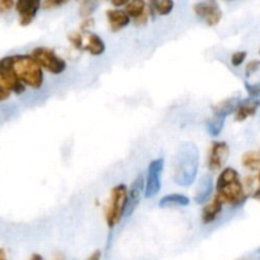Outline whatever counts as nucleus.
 Returning <instances> with one entry per match:
<instances>
[{"label":"nucleus","mask_w":260,"mask_h":260,"mask_svg":"<svg viewBox=\"0 0 260 260\" xmlns=\"http://www.w3.org/2000/svg\"><path fill=\"white\" fill-rule=\"evenodd\" d=\"M200 169V150L192 141L178 147L173 159V180L180 187H189L197 179Z\"/></svg>","instance_id":"obj_1"},{"label":"nucleus","mask_w":260,"mask_h":260,"mask_svg":"<svg viewBox=\"0 0 260 260\" xmlns=\"http://www.w3.org/2000/svg\"><path fill=\"white\" fill-rule=\"evenodd\" d=\"M0 69L12 71L25 88L40 89L43 85V70L30 55L7 56L0 60Z\"/></svg>","instance_id":"obj_2"},{"label":"nucleus","mask_w":260,"mask_h":260,"mask_svg":"<svg viewBox=\"0 0 260 260\" xmlns=\"http://www.w3.org/2000/svg\"><path fill=\"white\" fill-rule=\"evenodd\" d=\"M127 194L128 188L124 184H117L112 188L108 205L106 207V222L109 229H114L122 218L124 217V211L127 206Z\"/></svg>","instance_id":"obj_3"},{"label":"nucleus","mask_w":260,"mask_h":260,"mask_svg":"<svg viewBox=\"0 0 260 260\" xmlns=\"http://www.w3.org/2000/svg\"><path fill=\"white\" fill-rule=\"evenodd\" d=\"M30 56L35 58L42 70H46L52 75H61L68 68L66 61L60 57L52 48L36 47L30 52Z\"/></svg>","instance_id":"obj_4"},{"label":"nucleus","mask_w":260,"mask_h":260,"mask_svg":"<svg viewBox=\"0 0 260 260\" xmlns=\"http://www.w3.org/2000/svg\"><path fill=\"white\" fill-rule=\"evenodd\" d=\"M164 165L165 161L162 157H157L149 164L144 192V196L146 198H154L161 189V174L164 170Z\"/></svg>","instance_id":"obj_5"},{"label":"nucleus","mask_w":260,"mask_h":260,"mask_svg":"<svg viewBox=\"0 0 260 260\" xmlns=\"http://www.w3.org/2000/svg\"><path fill=\"white\" fill-rule=\"evenodd\" d=\"M216 197L222 202V205L238 207V206H241L245 203L249 196L244 190L243 183L240 180H238V182H234L231 184L225 185V187L217 189Z\"/></svg>","instance_id":"obj_6"},{"label":"nucleus","mask_w":260,"mask_h":260,"mask_svg":"<svg viewBox=\"0 0 260 260\" xmlns=\"http://www.w3.org/2000/svg\"><path fill=\"white\" fill-rule=\"evenodd\" d=\"M193 12L208 27H215L222 19V10L217 2H200L193 5Z\"/></svg>","instance_id":"obj_7"},{"label":"nucleus","mask_w":260,"mask_h":260,"mask_svg":"<svg viewBox=\"0 0 260 260\" xmlns=\"http://www.w3.org/2000/svg\"><path fill=\"white\" fill-rule=\"evenodd\" d=\"M123 10L127 13L131 22H134L135 25H145L151 18L152 12L150 9L149 3L144 0H131L127 2L123 7Z\"/></svg>","instance_id":"obj_8"},{"label":"nucleus","mask_w":260,"mask_h":260,"mask_svg":"<svg viewBox=\"0 0 260 260\" xmlns=\"http://www.w3.org/2000/svg\"><path fill=\"white\" fill-rule=\"evenodd\" d=\"M230 156V146L225 141H215L208 152V169L211 172H218L223 168Z\"/></svg>","instance_id":"obj_9"},{"label":"nucleus","mask_w":260,"mask_h":260,"mask_svg":"<svg viewBox=\"0 0 260 260\" xmlns=\"http://www.w3.org/2000/svg\"><path fill=\"white\" fill-rule=\"evenodd\" d=\"M14 9L19 14V24L22 27L32 24L41 9V2L38 0H19L15 3Z\"/></svg>","instance_id":"obj_10"},{"label":"nucleus","mask_w":260,"mask_h":260,"mask_svg":"<svg viewBox=\"0 0 260 260\" xmlns=\"http://www.w3.org/2000/svg\"><path fill=\"white\" fill-rule=\"evenodd\" d=\"M144 192H145V178L142 177L141 174H139L136 178H135L134 182L131 183V187H129L128 189L124 217H129V216L135 212L137 206L140 205V201H141V197L142 194H144Z\"/></svg>","instance_id":"obj_11"},{"label":"nucleus","mask_w":260,"mask_h":260,"mask_svg":"<svg viewBox=\"0 0 260 260\" xmlns=\"http://www.w3.org/2000/svg\"><path fill=\"white\" fill-rule=\"evenodd\" d=\"M107 22H108L109 28H111L112 32H119V30L124 29L127 25L131 23V19L127 15V13L123 9H119V8H111V9H107L106 12Z\"/></svg>","instance_id":"obj_12"},{"label":"nucleus","mask_w":260,"mask_h":260,"mask_svg":"<svg viewBox=\"0 0 260 260\" xmlns=\"http://www.w3.org/2000/svg\"><path fill=\"white\" fill-rule=\"evenodd\" d=\"M260 107V101L258 98H248L243 99L239 103L238 108L235 111V121L243 122L248 119L249 117L254 116Z\"/></svg>","instance_id":"obj_13"},{"label":"nucleus","mask_w":260,"mask_h":260,"mask_svg":"<svg viewBox=\"0 0 260 260\" xmlns=\"http://www.w3.org/2000/svg\"><path fill=\"white\" fill-rule=\"evenodd\" d=\"M0 86L10 93L18 94V95L25 91V86L13 75L12 71L3 70V69H0Z\"/></svg>","instance_id":"obj_14"},{"label":"nucleus","mask_w":260,"mask_h":260,"mask_svg":"<svg viewBox=\"0 0 260 260\" xmlns=\"http://www.w3.org/2000/svg\"><path fill=\"white\" fill-rule=\"evenodd\" d=\"M213 192V180L211 175H203L200 180L197 189H196L194 194V202L197 205H203V203L208 202L212 196Z\"/></svg>","instance_id":"obj_15"},{"label":"nucleus","mask_w":260,"mask_h":260,"mask_svg":"<svg viewBox=\"0 0 260 260\" xmlns=\"http://www.w3.org/2000/svg\"><path fill=\"white\" fill-rule=\"evenodd\" d=\"M222 210H223L222 202H221V201L215 196V198L203 207L202 222L205 223V225H210V223L215 222V221L218 218V216L222 213Z\"/></svg>","instance_id":"obj_16"},{"label":"nucleus","mask_w":260,"mask_h":260,"mask_svg":"<svg viewBox=\"0 0 260 260\" xmlns=\"http://www.w3.org/2000/svg\"><path fill=\"white\" fill-rule=\"evenodd\" d=\"M240 101L241 99L239 98V96H231V98H228L225 99V101L220 102V103H217L216 106L212 107L213 116L226 119V117L230 116L231 113H235Z\"/></svg>","instance_id":"obj_17"},{"label":"nucleus","mask_w":260,"mask_h":260,"mask_svg":"<svg viewBox=\"0 0 260 260\" xmlns=\"http://www.w3.org/2000/svg\"><path fill=\"white\" fill-rule=\"evenodd\" d=\"M106 43H104L103 38L96 33H89L88 41L86 45H84V50L89 52L93 56H101L106 52Z\"/></svg>","instance_id":"obj_18"},{"label":"nucleus","mask_w":260,"mask_h":260,"mask_svg":"<svg viewBox=\"0 0 260 260\" xmlns=\"http://www.w3.org/2000/svg\"><path fill=\"white\" fill-rule=\"evenodd\" d=\"M190 203V200L184 194L180 193H172V194H167L160 200L159 207L160 208H168V207H187Z\"/></svg>","instance_id":"obj_19"},{"label":"nucleus","mask_w":260,"mask_h":260,"mask_svg":"<svg viewBox=\"0 0 260 260\" xmlns=\"http://www.w3.org/2000/svg\"><path fill=\"white\" fill-rule=\"evenodd\" d=\"M238 180H240V175H239L238 170L234 169V168H225L218 175L217 182H216V190L234 182H238Z\"/></svg>","instance_id":"obj_20"},{"label":"nucleus","mask_w":260,"mask_h":260,"mask_svg":"<svg viewBox=\"0 0 260 260\" xmlns=\"http://www.w3.org/2000/svg\"><path fill=\"white\" fill-rule=\"evenodd\" d=\"M149 5L152 14L155 13L159 15H169L174 9L173 0H154V2H150Z\"/></svg>","instance_id":"obj_21"},{"label":"nucleus","mask_w":260,"mask_h":260,"mask_svg":"<svg viewBox=\"0 0 260 260\" xmlns=\"http://www.w3.org/2000/svg\"><path fill=\"white\" fill-rule=\"evenodd\" d=\"M241 164L245 169L255 172L260 170V151H248L241 157Z\"/></svg>","instance_id":"obj_22"},{"label":"nucleus","mask_w":260,"mask_h":260,"mask_svg":"<svg viewBox=\"0 0 260 260\" xmlns=\"http://www.w3.org/2000/svg\"><path fill=\"white\" fill-rule=\"evenodd\" d=\"M223 126H225V119L220 118V117H216V116H213L212 118L208 119L207 123H206L207 132L213 137L218 136V135L221 134V131L223 129Z\"/></svg>","instance_id":"obj_23"},{"label":"nucleus","mask_w":260,"mask_h":260,"mask_svg":"<svg viewBox=\"0 0 260 260\" xmlns=\"http://www.w3.org/2000/svg\"><path fill=\"white\" fill-rule=\"evenodd\" d=\"M98 7V2H94V0H84L79 5V14H80V17H83V19L84 18H91V15H93V13L95 12Z\"/></svg>","instance_id":"obj_24"},{"label":"nucleus","mask_w":260,"mask_h":260,"mask_svg":"<svg viewBox=\"0 0 260 260\" xmlns=\"http://www.w3.org/2000/svg\"><path fill=\"white\" fill-rule=\"evenodd\" d=\"M69 42L76 48V50H84L83 35L80 32H71L69 35Z\"/></svg>","instance_id":"obj_25"},{"label":"nucleus","mask_w":260,"mask_h":260,"mask_svg":"<svg viewBox=\"0 0 260 260\" xmlns=\"http://www.w3.org/2000/svg\"><path fill=\"white\" fill-rule=\"evenodd\" d=\"M246 57H248V52H246V51H236V52H234L233 56H231V65L238 68V66L243 65L244 61L246 60Z\"/></svg>","instance_id":"obj_26"},{"label":"nucleus","mask_w":260,"mask_h":260,"mask_svg":"<svg viewBox=\"0 0 260 260\" xmlns=\"http://www.w3.org/2000/svg\"><path fill=\"white\" fill-rule=\"evenodd\" d=\"M260 69V60H251L245 66V76L250 78L253 74H255Z\"/></svg>","instance_id":"obj_27"},{"label":"nucleus","mask_w":260,"mask_h":260,"mask_svg":"<svg viewBox=\"0 0 260 260\" xmlns=\"http://www.w3.org/2000/svg\"><path fill=\"white\" fill-rule=\"evenodd\" d=\"M94 28V19L93 18H84L80 22V25H79V29H80V33H91Z\"/></svg>","instance_id":"obj_28"},{"label":"nucleus","mask_w":260,"mask_h":260,"mask_svg":"<svg viewBox=\"0 0 260 260\" xmlns=\"http://www.w3.org/2000/svg\"><path fill=\"white\" fill-rule=\"evenodd\" d=\"M245 89L249 93V95H250V98H258V96H260V83H245Z\"/></svg>","instance_id":"obj_29"},{"label":"nucleus","mask_w":260,"mask_h":260,"mask_svg":"<svg viewBox=\"0 0 260 260\" xmlns=\"http://www.w3.org/2000/svg\"><path fill=\"white\" fill-rule=\"evenodd\" d=\"M65 4V2H55V0H46V2L41 3V8L45 10H52L55 8H60L61 5Z\"/></svg>","instance_id":"obj_30"},{"label":"nucleus","mask_w":260,"mask_h":260,"mask_svg":"<svg viewBox=\"0 0 260 260\" xmlns=\"http://www.w3.org/2000/svg\"><path fill=\"white\" fill-rule=\"evenodd\" d=\"M15 3L12 2V0H0V13L9 12L14 8Z\"/></svg>","instance_id":"obj_31"},{"label":"nucleus","mask_w":260,"mask_h":260,"mask_svg":"<svg viewBox=\"0 0 260 260\" xmlns=\"http://www.w3.org/2000/svg\"><path fill=\"white\" fill-rule=\"evenodd\" d=\"M10 94H12V93H10V91L5 90L4 88H2V86H0V102L7 101V99L10 96Z\"/></svg>","instance_id":"obj_32"},{"label":"nucleus","mask_w":260,"mask_h":260,"mask_svg":"<svg viewBox=\"0 0 260 260\" xmlns=\"http://www.w3.org/2000/svg\"><path fill=\"white\" fill-rule=\"evenodd\" d=\"M102 259V251L101 250H95L89 255V258L86 260H101Z\"/></svg>","instance_id":"obj_33"},{"label":"nucleus","mask_w":260,"mask_h":260,"mask_svg":"<svg viewBox=\"0 0 260 260\" xmlns=\"http://www.w3.org/2000/svg\"><path fill=\"white\" fill-rule=\"evenodd\" d=\"M253 198H255V200H260V187L256 190H254Z\"/></svg>","instance_id":"obj_34"},{"label":"nucleus","mask_w":260,"mask_h":260,"mask_svg":"<svg viewBox=\"0 0 260 260\" xmlns=\"http://www.w3.org/2000/svg\"><path fill=\"white\" fill-rule=\"evenodd\" d=\"M0 260H7V254L4 249H0Z\"/></svg>","instance_id":"obj_35"},{"label":"nucleus","mask_w":260,"mask_h":260,"mask_svg":"<svg viewBox=\"0 0 260 260\" xmlns=\"http://www.w3.org/2000/svg\"><path fill=\"white\" fill-rule=\"evenodd\" d=\"M30 260H45L42 258V256L40 255V254H33L32 258H30Z\"/></svg>","instance_id":"obj_36"},{"label":"nucleus","mask_w":260,"mask_h":260,"mask_svg":"<svg viewBox=\"0 0 260 260\" xmlns=\"http://www.w3.org/2000/svg\"><path fill=\"white\" fill-rule=\"evenodd\" d=\"M258 180H259V183H260V170H259V174H258Z\"/></svg>","instance_id":"obj_37"},{"label":"nucleus","mask_w":260,"mask_h":260,"mask_svg":"<svg viewBox=\"0 0 260 260\" xmlns=\"http://www.w3.org/2000/svg\"><path fill=\"white\" fill-rule=\"evenodd\" d=\"M259 53H260V48H259Z\"/></svg>","instance_id":"obj_38"}]
</instances>
